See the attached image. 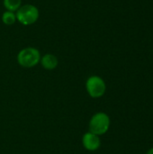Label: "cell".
<instances>
[{
  "instance_id": "obj_4",
  "label": "cell",
  "mask_w": 153,
  "mask_h": 154,
  "mask_svg": "<svg viewBox=\"0 0 153 154\" xmlns=\"http://www.w3.org/2000/svg\"><path fill=\"white\" fill-rule=\"evenodd\" d=\"M86 89L92 98L102 97L106 90V85L104 79L96 75L90 76L86 81Z\"/></svg>"
},
{
  "instance_id": "obj_1",
  "label": "cell",
  "mask_w": 153,
  "mask_h": 154,
  "mask_svg": "<svg viewBox=\"0 0 153 154\" xmlns=\"http://www.w3.org/2000/svg\"><path fill=\"white\" fill-rule=\"evenodd\" d=\"M110 123V118L106 113L98 112L91 117L88 124V132L98 136L103 135L109 130Z\"/></svg>"
},
{
  "instance_id": "obj_6",
  "label": "cell",
  "mask_w": 153,
  "mask_h": 154,
  "mask_svg": "<svg viewBox=\"0 0 153 154\" xmlns=\"http://www.w3.org/2000/svg\"><path fill=\"white\" fill-rule=\"evenodd\" d=\"M42 68H44L47 70H53L58 67L59 60L58 58L51 53H46L42 57H41L40 60Z\"/></svg>"
},
{
  "instance_id": "obj_8",
  "label": "cell",
  "mask_w": 153,
  "mask_h": 154,
  "mask_svg": "<svg viewBox=\"0 0 153 154\" xmlns=\"http://www.w3.org/2000/svg\"><path fill=\"white\" fill-rule=\"evenodd\" d=\"M2 21L6 25H12V24H14L15 23V21H16L15 13L6 10L2 14Z\"/></svg>"
},
{
  "instance_id": "obj_9",
  "label": "cell",
  "mask_w": 153,
  "mask_h": 154,
  "mask_svg": "<svg viewBox=\"0 0 153 154\" xmlns=\"http://www.w3.org/2000/svg\"><path fill=\"white\" fill-rule=\"evenodd\" d=\"M147 154H153V148L150 149V150H149V152H147Z\"/></svg>"
},
{
  "instance_id": "obj_5",
  "label": "cell",
  "mask_w": 153,
  "mask_h": 154,
  "mask_svg": "<svg viewBox=\"0 0 153 154\" xmlns=\"http://www.w3.org/2000/svg\"><path fill=\"white\" fill-rule=\"evenodd\" d=\"M83 147L88 152H95L101 146V141L98 135L90 132L86 133L82 137Z\"/></svg>"
},
{
  "instance_id": "obj_3",
  "label": "cell",
  "mask_w": 153,
  "mask_h": 154,
  "mask_svg": "<svg viewBox=\"0 0 153 154\" xmlns=\"http://www.w3.org/2000/svg\"><path fill=\"white\" fill-rule=\"evenodd\" d=\"M16 21L23 25H31L37 22L39 10L33 5H23L15 12Z\"/></svg>"
},
{
  "instance_id": "obj_7",
  "label": "cell",
  "mask_w": 153,
  "mask_h": 154,
  "mask_svg": "<svg viewBox=\"0 0 153 154\" xmlns=\"http://www.w3.org/2000/svg\"><path fill=\"white\" fill-rule=\"evenodd\" d=\"M22 5V0H4V6L7 11L15 13Z\"/></svg>"
},
{
  "instance_id": "obj_2",
  "label": "cell",
  "mask_w": 153,
  "mask_h": 154,
  "mask_svg": "<svg viewBox=\"0 0 153 154\" xmlns=\"http://www.w3.org/2000/svg\"><path fill=\"white\" fill-rule=\"evenodd\" d=\"M40 51L33 47H26L21 50L17 54V62L23 68H32L41 60Z\"/></svg>"
}]
</instances>
